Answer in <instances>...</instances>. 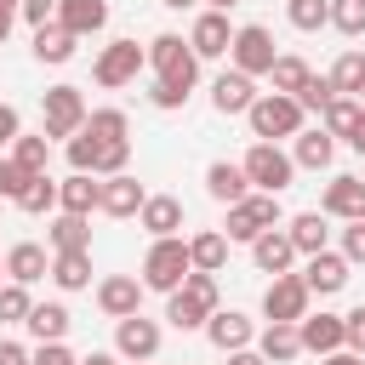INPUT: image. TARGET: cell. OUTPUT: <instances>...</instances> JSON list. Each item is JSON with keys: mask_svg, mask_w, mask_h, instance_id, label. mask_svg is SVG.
I'll use <instances>...</instances> for the list:
<instances>
[{"mask_svg": "<svg viewBox=\"0 0 365 365\" xmlns=\"http://www.w3.org/2000/svg\"><path fill=\"white\" fill-rule=\"evenodd\" d=\"M348 148H354V154H365V114H359V125L348 131Z\"/></svg>", "mask_w": 365, "mask_h": 365, "instance_id": "56", "label": "cell"}, {"mask_svg": "<svg viewBox=\"0 0 365 365\" xmlns=\"http://www.w3.org/2000/svg\"><path fill=\"white\" fill-rule=\"evenodd\" d=\"M17 17L40 29V23H51V17H57V0H23V6H17Z\"/></svg>", "mask_w": 365, "mask_h": 365, "instance_id": "50", "label": "cell"}, {"mask_svg": "<svg viewBox=\"0 0 365 365\" xmlns=\"http://www.w3.org/2000/svg\"><path fill=\"white\" fill-rule=\"evenodd\" d=\"M234 46V29H228V11H200L194 29H188V51L205 63V57H228Z\"/></svg>", "mask_w": 365, "mask_h": 365, "instance_id": "13", "label": "cell"}, {"mask_svg": "<svg viewBox=\"0 0 365 365\" xmlns=\"http://www.w3.org/2000/svg\"><path fill=\"white\" fill-rule=\"evenodd\" d=\"M297 336H302V354H336L342 348V314H302L297 319Z\"/></svg>", "mask_w": 365, "mask_h": 365, "instance_id": "22", "label": "cell"}, {"mask_svg": "<svg viewBox=\"0 0 365 365\" xmlns=\"http://www.w3.org/2000/svg\"><path fill=\"white\" fill-rule=\"evenodd\" d=\"M325 222H331V217H319V211H302V217H291V222H285V234H291L297 257L325 251V240H331V228H325Z\"/></svg>", "mask_w": 365, "mask_h": 365, "instance_id": "31", "label": "cell"}, {"mask_svg": "<svg viewBox=\"0 0 365 365\" xmlns=\"http://www.w3.org/2000/svg\"><path fill=\"white\" fill-rule=\"evenodd\" d=\"M188 274H194V262H188V240H182V234H171V240H154V245H148V257H143V274H137V279H143V291H165V297H171Z\"/></svg>", "mask_w": 365, "mask_h": 365, "instance_id": "3", "label": "cell"}, {"mask_svg": "<svg viewBox=\"0 0 365 365\" xmlns=\"http://www.w3.org/2000/svg\"><path fill=\"white\" fill-rule=\"evenodd\" d=\"M143 68H148V57H143L137 40H108V46L97 51V63H91V80L114 91V86H131Z\"/></svg>", "mask_w": 365, "mask_h": 365, "instance_id": "7", "label": "cell"}, {"mask_svg": "<svg viewBox=\"0 0 365 365\" xmlns=\"http://www.w3.org/2000/svg\"><path fill=\"white\" fill-rule=\"evenodd\" d=\"M40 114H46V137H80V125H86V97H80V86H51L46 97H40Z\"/></svg>", "mask_w": 365, "mask_h": 365, "instance_id": "8", "label": "cell"}, {"mask_svg": "<svg viewBox=\"0 0 365 365\" xmlns=\"http://www.w3.org/2000/svg\"><path fill=\"white\" fill-rule=\"evenodd\" d=\"M331 154H336V143H331L319 125H314V131L302 125V131L291 137V165H297V171H325V165H331Z\"/></svg>", "mask_w": 365, "mask_h": 365, "instance_id": "26", "label": "cell"}, {"mask_svg": "<svg viewBox=\"0 0 365 365\" xmlns=\"http://www.w3.org/2000/svg\"><path fill=\"white\" fill-rule=\"evenodd\" d=\"M80 365H120V359H114V354H86Z\"/></svg>", "mask_w": 365, "mask_h": 365, "instance_id": "58", "label": "cell"}, {"mask_svg": "<svg viewBox=\"0 0 365 365\" xmlns=\"http://www.w3.org/2000/svg\"><path fill=\"white\" fill-rule=\"evenodd\" d=\"M11 160H17L23 177H40V171L51 165V137H46V131H40V137H17V143H11Z\"/></svg>", "mask_w": 365, "mask_h": 365, "instance_id": "38", "label": "cell"}, {"mask_svg": "<svg viewBox=\"0 0 365 365\" xmlns=\"http://www.w3.org/2000/svg\"><path fill=\"white\" fill-rule=\"evenodd\" d=\"M160 319H148V314H125V319H114V359H131V365H143V359H154L160 354Z\"/></svg>", "mask_w": 365, "mask_h": 365, "instance_id": "11", "label": "cell"}, {"mask_svg": "<svg viewBox=\"0 0 365 365\" xmlns=\"http://www.w3.org/2000/svg\"><path fill=\"white\" fill-rule=\"evenodd\" d=\"M228 57H234V68L245 74V80H257V74H268L274 68V34L262 29V23H240L234 29V46H228Z\"/></svg>", "mask_w": 365, "mask_h": 365, "instance_id": "10", "label": "cell"}, {"mask_svg": "<svg viewBox=\"0 0 365 365\" xmlns=\"http://www.w3.org/2000/svg\"><path fill=\"white\" fill-rule=\"evenodd\" d=\"M308 285H302V274H274L268 279V291H262V319L268 325H297L302 314H308Z\"/></svg>", "mask_w": 365, "mask_h": 365, "instance_id": "9", "label": "cell"}, {"mask_svg": "<svg viewBox=\"0 0 365 365\" xmlns=\"http://www.w3.org/2000/svg\"><path fill=\"white\" fill-rule=\"evenodd\" d=\"M240 171H245V182H251L257 194H285L291 177H297V165H291V154H285L279 143H251L245 160H240Z\"/></svg>", "mask_w": 365, "mask_h": 365, "instance_id": "6", "label": "cell"}, {"mask_svg": "<svg viewBox=\"0 0 365 365\" xmlns=\"http://www.w3.org/2000/svg\"><path fill=\"white\" fill-rule=\"evenodd\" d=\"M51 23H63L74 40L103 34V29H108V0H57V17H51Z\"/></svg>", "mask_w": 365, "mask_h": 365, "instance_id": "18", "label": "cell"}, {"mask_svg": "<svg viewBox=\"0 0 365 365\" xmlns=\"http://www.w3.org/2000/svg\"><path fill=\"white\" fill-rule=\"evenodd\" d=\"M245 125H251L257 143H279V137H297V131H302V108H297V97L262 91V97L245 108Z\"/></svg>", "mask_w": 365, "mask_h": 365, "instance_id": "4", "label": "cell"}, {"mask_svg": "<svg viewBox=\"0 0 365 365\" xmlns=\"http://www.w3.org/2000/svg\"><path fill=\"white\" fill-rule=\"evenodd\" d=\"M23 325H29V336H34V342H63V336H68V325H74V314H68L63 302H34Z\"/></svg>", "mask_w": 365, "mask_h": 365, "instance_id": "29", "label": "cell"}, {"mask_svg": "<svg viewBox=\"0 0 365 365\" xmlns=\"http://www.w3.org/2000/svg\"><path fill=\"white\" fill-rule=\"evenodd\" d=\"M97 308L108 319H125V314H143V279L137 274H108L97 285Z\"/></svg>", "mask_w": 365, "mask_h": 365, "instance_id": "16", "label": "cell"}, {"mask_svg": "<svg viewBox=\"0 0 365 365\" xmlns=\"http://www.w3.org/2000/svg\"><path fill=\"white\" fill-rule=\"evenodd\" d=\"M354 103H359V108H365V86H359V97H354Z\"/></svg>", "mask_w": 365, "mask_h": 365, "instance_id": "61", "label": "cell"}, {"mask_svg": "<svg viewBox=\"0 0 365 365\" xmlns=\"http://www.w3.org/2000/svg\"><path fill=\"white\" fill-rule=\"evenodd\" d=\"M0 365H29V348L23 342H0Z\"/></svg>", "mask_w": 365, "mask_h": 365, "instance_id": "53", "label": "cell"}, {"mask_svg": "<svg viewBox=\"0 0 365 365\" xmlns=\"http://www.w3.org/2000/svg\"><path fill=\"white\" fill-rule=\"evenodd\" d=\"M257 97H262V91H257L240 68H222V74L211 80V108H217V114H245Z\"/></svg>", "mask_w": 365, "mask_h": 365, "instance_id": "19", "label": "cell"}, {"mask_svg": "<svg viewBox=\"0 0 365 365\" xmlns=\"http://www.w3.org/2000/svg\"><path fill=\"white\" fill-rule=\"evenodd\" d=\"M131 160V143H97V160H91V177H120Z\"/></svg>", "mask_w": 365, "mask_h": 365, "instance_id": "43", "label": "cell"}, {"mask_svg": "<svg viewBox=\"0 0 365 365\" xmlns=\"http://www.w3.org/2000/svg\"><path fill=\"white\" fill-rule=\"evenodd\" d=\"M354 279V268H348V257L342 251H314L308 262H302V285H308V297H336L342 285Z\"/></svg>", "mask_w": 365, "mask_h": 365, "instance_id": "12", "label": "cell"}, {"mask_svg": "<svg viewBox=\"0 0 365 365\" xmlns=\"http://www.w3.org/2000/svg\"><path fill=\"white\" fill-rule=\"evenodd\" d=\"M342 348H348V354H359V359H365V302H359V308H348V314H342Z\"/></svg>", "mask_w": 365, "mask_h": 365, "instance_id": "45", "label": "cell"}, {"mask_svg": "<svg viewBox=\"0 0 365 365\" xmlns=\"http://www.w3.org/2000/svg\"><path fill=\"white\" fill-rule=\"evenodd\" d=\"M143 200H148V188H143L131 171L103 177V188H97V211H103V217H137V211H143Z\"/></svg>", "mask_w": 365, "mask_h": 365, "instance_id": "14", "label": "cell"}, {"mask_svg": "<svg viewBox=\"0 0 365 365\" xmlns=\"http://www.w3.org/2000/svg\"><path fill=\"white\" fill-rule=\"evenodd\" d=\"M137 222H143L154 240H171V234L182 228V200H177V194H148L143 211H137Z\"/></svg>", "mask_w": 365, "mask_h": 365, "instance_id": "25", "label": "cell"}, {"mask_svg": "<svg viewBox=\"0 0 365 365\" xmlns=\"http://www.w3.org/2000/svg\"><path fill=\"white\" fill-rule=\"evenodd\" d=\"M23 182H29V177L17 171V160H11V154H0V200H11V205H17V194H23Z\"/></svg>", "mask_w": 365, "mask_h": 365, "instance_id": "46", "label": "cell"}, {"mask_svg": "<svg viewBox=\"0 0 365 365\" xmlns=\"http://www.w3.org/2000/svg\"><path fill=\"white\" fill-rule=\"evenodd\" d=\"M205 336H211V348L240 354V348H251V342H257V325H251L240 308H217V314L205 319Z\"/></svg>", "mask_w": 365, "mask_h": 365, "instance_id": "17", "label": "cell"}, {"mask_svg": "<svg viewBox=\"0 0 365 365\" xmlns=\"http://www.w3.org/2000/svg\"><path fill=\"white\" fill-rule=\"evenodd\" d=\"M143 365H154V359H143Z\"/></svg>", "mask_w": 365, "mask_h": 365, "instance_id": "64", "label": "cell"}, {"mask_svg": "<svg viewBox=\"0 0 365 365\" xmlns=\"http://www.w3.org/2000/svg\"><path fill=\"white\" fill-rule=\"evenodd\" d=\"M80 131H86L91 143H131V120H125V108H91Z\"/></svg>", "mask_w": 365, "mask_h": 365, "instance_id": "32", "label": "cell"}, {"mask_svg": "<svg viewBox=\"0 0 365 365\" xmlns=\"http://www.w3.org/2000/svg\"><path fill=\"white\" fill-rule=\"evenodd\" d=\"M51 279H57V291H86L91 285V251H57Z\"/></svg>", "mask_w": 365, "mask_h": 365, "instance_id": "33", "label": "cell"}, {"mask_svg": "<svg viewBox=\"0 0 365 365\" xmlns=\"http://www.w3.org/2000/svg\"><path fill=\"white\" fill-rule=\"evenodd\" d=\"M222 308V297H217V274H188L171 297H165V325H177V331H205V319Z\"/></svg>", "mask_w": 365, "mask_h": 365, "instance_id": "2", "label": "cell"}, {"mask_svg": "<svg viewBox=\"0 0 365 365\" xmlns=\"http://www.w3.org/2000/svg\"><path fill=\"white\" fill-rule=\"evenodd\" d=\"M74 46H80V40H74L63 23H40V29H34V57H40V63H68Z\"/></svg>", "mask_w": 365, "mask_h": 365, "instance_id": "34", "label": "cell"}, {"mask_svg": "<svg viewBox=\"0 0 365 365\" xmlns=\"http://www.w3.org/2000/svg\"><path fill=\"white\" fill-rule=\"evenodd\" d=\"M165 6H171V11H182V6H194V0H165Z\"/></svg>", "mask_w": 365, "mask_h": 365, "instance_id": "60", "label": "cell"}, {"mask_svg": "<svg viewBox=\"0 0 365 365\" xmlns=\"http://www.w3.org/2000/svg\"><path fill=\"white\" fill-rule=\"evenodd\" d=\"M46 245H51V257H57V251H91V217L57 211L51 228H46Z\"/></svg>", "mask_w": 365, "mask_h": 365, "instance_id": "27", "label": "cell"}, {"mask_svg": "<svg viewBox=\"0 0 365 365\" xmlns=\"http://www.w3.org/2000/svg\"><path fill=\"white\" fill-rule=\"evenodd\" d=\"M342 257H348V268H354V262H365V217L342 228Z\"/></svg>", "mask_w": 365, "mask_h": 365, "instance_id": "47", "label": "cell"}, {"mask_svg": "<svg viewBox=\"0 0 365 365\" xmlns=\"http://www.w3.org/2000/svg\"><path fill=\"white\" fill-rule=\"evenodd\" d=\"M205 194H211L217 205H240V200L251 194V182H245V171H240L234 160H211V165H205Z\"/></svg>", "mask_w": 365, "mask_h": 365, "instance_id": "24", "label": "cell"}, {"mask_svg": "<svg viewBox=\"0 0 365 365\" xmlns=\"http://www.w3.org/2000/svg\"><path fill=\"white\" fill-rule=\"evenodd\" d=\"M143 57H148V68H154V86H171V91H182V97L200 86V57L188 51L182 34H154V40L143 46Z\"/></svg>", "mask_w": 365, "mask_h": 365, "instance_id": "1", "label": "cell"}, {"mask_svg": "<svg viewBox=\"0 0 365 365\" xmlns=\"http://www.w3.org/2000/svg\"><path fill=\"white\" fill-rule=\"evenodd\" d=\"M285 17H291V29L314 34V29L331 23V0H285Z\"/></svg>", "mask_w": 365, "mask_h": 365, "instance_id": "40", "label": "cell"}, {"mask_svg": "<svg viewBox=\"0 0 365 365\" xmlns=\"http://www.w3.org/2000/svg\"><path fill=\"white\" fill-rule=\"evenodd\" d=\"M29 365H80V359H74L63 342H40V348L29 354Z\"/></svg>", "mask_w": 365, "mask_h": 365, "instance_id": "49", "label": "cell"}, {"mask_svg": "<svg viewBox=\"0 0 365 365\" xmlns=\"http://www.w3.org/2000/svg\"><path fill=\"white\" fill-rule=\"evenodd\" d=\"M228 365H268L257 348H240V354H228Z\"/></svg>", "mask_w": 365, "mask_h": 365, "instance_id": "54", "label": "cell"}, {"mask_svg": "<svg viewBox=\"0 0 365 365\" xmlns=\"http://www.w3.org/2000/svg\"><path fill=\"white\" fill-rule=\"evenodd\" d=\"M331 29L348 34V40H359L365 34V0H331Z\"/></svg>", "mask_w": 365, "mask_h": 365, "instance_id": "41", "label": "cell"}, {"mask_svg": "<svg viewBox=\"0 0 365 365\" xmlns=\"http://www.w3.org/2000/svg\"><path fill=\"white\" fill-rule=\"evenodd\" d=\"M251 262H257V274H291V262H297L291 234H285V228L257 234V240H251Z\"/></svg>", "mask_w": 365, "mask_h": 365, "instance_id": "20", "label": "cell"}, {"mask_svg": "<svg viewBox=\"0 0 365 365\" xmlns=\"http://www.w3.org/2000/svg\"><path fill=\"white\" fill-rule=\"evenodd\" d=\"M148 103H154V108H182L188 97H182V91H171V86H154V91H148Z\"/></svg>", "mask_w": 365, "mask_h": 365, "instance_id": "52", "label": "cell"}, {"mask_svg": "<svg viewBox=\"0 0 365 365\" xmlns=\"http://www.w3.org/2000/svg\"><path fill=\"white\" fill-rule=\"evenodd\" d=\"M359 114H365V108H359L354 97H331V103H325V114H319V131H325L331 143H336V137L348 143V131L359 125Z\"/></svg>", "mask_w": 365, "mask_h": 365, "instance_id": "35", "label": "cell"}, {"mask_svg": "<svg viewBox=\"0 0 365 365\" xmlns=\"http://www.w3.org/2000/svg\"><path fill=\"white\" fill-rule=\"evenodd\" d=\"M23 137V120H17V108L11 103H0V148H11Z\"/></svg>", "mask_w": 365, "mask_h": 365, "instance_id": "51", "label": "cell"}, {"mask_svg": "<svg viewBox=\"0 0 365 365\" xmlns=\"http://www.w3.org/2000/svg\"><path fill=\"white\" fill-rule=\"evenodd\" d=\"M29 308H34L29 285H11V279H6V285H0V319H6V325H23V319H29Z\"/></svg>", "mask_w": 365, "mask_h": 365, "instance_id": "42", "label": "cell"}, {"mask_svg": "<svg viewBox=\"0 0 365 365\" xmlns=\"http://www.w3.org/2000/svg\"><path fill=\"white\" fill-rule=\"evenodd\" d=\"M46 274H51V251H46V245L17 240V245L6 251V279H11V285H34V279H46Z\"/></svg>", "mask_w": 365, "mask_h": 365, "instance_id": "21", "label": "cell"}, {"mask_svg": "<svg viewBox=\"0 0 365 365\" xmlns=\"http://www.w3.org/2000/svg\"><path fill=\"white\" fill-rule=\"evenodd\" d=\"M17 211H29V217H46V211H57V182L40 171V177H29L23 182V194H17Z\"/></svg>", "mask_w": 365, "mask_h": 365, "instance_id": "39", "label": "cell"}, {"mask_svg": "<svg viewBox=\"0 0 365 365\" xmlns=\"http://www.w3.org/2000/svg\"><path fill=\"white\" fill-rule=\"evenodd\" d=\"M228 6H240V0H205V11H228Z\"/></svg>", "mask_w": 365, "mask_h": 365, "instance_id": "59", "label": "cell"}, {"mask_svg": "<svg viewBox=\"0 0 365 365\" xmlns=\"http://www.w3.org/2000/svg\"><path fill=\"white\" fill-rule=\"evenodd\" d=\"M308 74H314V68H308L302 57H291V51H279V57H274V68H268V80H274V91H279V97H297V91L308 86Z\"/></svg>", "mask_w": 365, "mask_h": 365, "instance_id": "37", "label": "cell"}, {"mask_svg": "<svg viewBox=\"0 0 365 365\" xmlns=\"http://www.w3.org/2000/svg\"><path fill=\"white\" fill-rule=\"evenodd\" d=\"M91 160H97V143L80 131V137H68V165L74 171H91Z\"/></svg>", "mask_w": 365, "mask_h": 365, "instance_id": "48", "label": "cell"}, {"mask_svg": "<svg viewBox=\"0 0 365 365\" xmlns=\"http://www.w3.org/2000/svg\"><path fill=\"white\" fill-rule=\"evenodd\" d=\"M188 262H194V274H222V262H228V240H222V228H200V234H188Z\"/></svg>", "mask_w": 365, "mask_h": 365, "instance_id": "28", "label": "cell"}, {"mask_svg": "<svg viewBox=\"0 0 365 365\" xmlns=\"http://www.w3.org/2000/svg\"><path fill=\"white\" fill-rule=\"evenodd\" d=\"M251 348H257L268 365H291V359L302 354V336H297V325H262Z\"/></svg>", "mask_w": 365, "mask_h": 365, "instance_id": "30", "label": "cell"}, {"mask_svg": "<svg viewBox=\"0 0 365 365\" xmlns=\"http://www.w3.org/2000/svg\"><path fill=\"white\" fill-rule=\"evenodd\" d=\"M97 188H103V177H91V171H68V177L57 182V211H68V217H91V211H97Z\"/></svg>", "mask_w": 365, "mask_h": 365, "instance_id": "23", "label": "cell"}, {"mask_svg": "<svg viewBox=\"0 0 365 365\" xmlns=\"http://www.w3.org/2000/svg\"><path fill=\"white\" fill-rule=\"evenodd\" d=\"M0 285H6V257H0Z\"/></svg>", "mask_w": 365, "mask_h": 365, "instance_id": "63", "label": "cell"}, {"mask_svg": "<svg viewBox=\"0 0 365 365\" xmlns=\"http://www.w3.org/2000/svg\"><path fill=\"white\" fill-rule=\"evenodd\" d=\"M331 91L336 97H359V86H365V51H342L336 63H331Z\"/></svg>", "mask_w": 365, "mask_h": 365, "instance_id": "36", "label": "cell"}, {"mask_svg": "<svg viewBox=\"0 0 365 365\" xmlns=\"http://www.w3.org/2000/svg\"><path fill=\"white\" fill-rule=\"evenodd\" d=\"M0 6H11V11H17V6H23V0H0Z\"/></svg>", "mask_w": 365, "mask_h": 365, "instance_id": "62", "label": "cell"}, {"mask_svg": "<svg viewBox=\"0 0 365 365\" xmlns=\"http://www.w3.org/2000/svg\"><path fill=\"white\" fill-rule=\"evenodd\" d=\"M319 217H336V222H359L365 217V182L359 177H331L325 182V200H319Z\"/></svg>", "mask_w": 365, "mask_h": 365, "instance_id": "15", "label": "cell"}, {"mask_svg": "<svg viewBox=\"0 0 365 365\" xmlns=\"http://www.w3.org/2000/svg\"><path fill=\"white\" fill-rule=\"evenodd\" d=\"M331 97H336V91H331V80H325V74H308V86L297 91V108H302V114H308V108H314V114H325V103H331Z\"/></svg>", "mask_w": 365, "mask_h": 365, "instance_id": "44", "label": "cell"}, {"mask_svg": "<svg viewBox=\"0 0 365 365\" xmlns=\"http://www.w3.org/2000/svg\"><path fill=\"white\" fill-rule=\"evenodd\" d=\"M285 222V211H279V194H245L240 205H228V222H222V240L234 245H251L257 234H268V228H279Z\"/></svg>", "mask_w": 365, "mask_h": 365, "instance_id": "5", "label": "cell"}, {"mask_svg": "<svg viewBox=\"0 0 365 365\" xmlns=\"http://www.w3.org/2000/svg\"><path fill=\"white\" fill-rule=\"evenodd\" d=\"M319 365H365V359H359V354H348V348H336V354H325Z\"/></svg>", "mask_w": 365, "mask_h": 365, "instance_id": "55", "label": "cell"}, {"mask_svg": "<svg viewBox=\"0 0 365 365\" xmlns=\"http://www.w3.org/2000/svg\"><path fill=\"white\" fill-rule=\"evenodd\" d=\"M11 23H17V11H11V6H0V46H6V34H11Z\"/></svg>", "mask_w": 365, "mask_h": 365, "instance_id": "57", "label": "cell"}]
</instances>
